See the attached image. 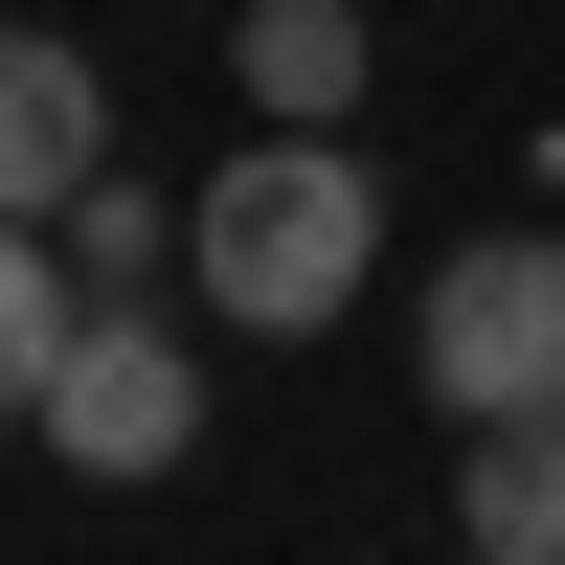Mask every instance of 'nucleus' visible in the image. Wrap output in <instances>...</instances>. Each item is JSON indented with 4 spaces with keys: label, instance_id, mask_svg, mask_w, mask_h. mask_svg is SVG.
I'll list each match as a JSON object with an SVG mask.
<instances>
[{
    "label": "nucleus",
    "instance_id": "nucleus-6",
    "mask_svg": "<svg viewBox=\"0 0 565 565\" xmlns=\"http://www.w3.org/2000/svg\"><path fill=\"white\" fill-rule=\"evenodd\" d=\"M226 68L271 90V136H340V90H362V0H249V45Z\"/></svg>",
    "mask_w": 565,
    "mask_h": 565
},
{
    "label": "nucleus",
    "instance_id": "nucleus-1",
    "mask_svg": "<svg viewBox=\"0 0 565 565\" xmlns=\"http://www.w3.org/2000/svg\"><path fill=\"white\" fill-rule=\"evenodd\" d=\"M362 271H385V181H362L340 136H249V159L204 181V295L249 317V340H317Z\"/></svg>",
    "mask_w": 565,
    "mask_h": 565
},
{
    "label": "nucleus",
    "instance_id": "nucleus-2",
    "mask_svg": "<svg viewBox=\"0 0 565 565\" xmlns=\"http://www.w3.org/2000/svg\"><path fill=\"white\" fill-rule=\"evenodd\" d=\"M407 362H430L452 430H543V407H565V249H543V226H521V249H452L430 317H407Z\"/></svg>",
    "mask_w": 565,
    "mask_h": 565
},
{
    "label": "nucleus",
    "instance_id": "nucleus-3",
    "mask_svg": "<svg viewBox=\"0 0 565 565\" xmlns=\"http://www.w3.org/2000/svg\"><path fill=\"white\" fill-rule=\"evenodd\" d=\"M45 452H68V476H181V452H204V362H181V317H136V295H90V340L45 362Z\"/></svg>",
    "mask_w": 565,
    "mask_h": 565
},
{
    "label": "nucleus",
    "instance_id": "nucleus-5",
    "mask_svg": "<svg viewBox=\"0 0 565 565\" xmlns=\"http://www.w3.org/2000/svg\"><path fill=\"white\" fill-rule=\"evenodd\" d=\"M452 521H476V565H565V407L452 452Z\"/></svg>",
    "mask_w": 565,
    "mask_h": 565
},
{
    "label": "nucleus",
    "instance_id": "nucleus-7",
    "mask_svg": "<svg viewBox=\"0 0 565 565\" xmlns=\"http://www.w3.org/2000/svg\"><path fill=\"white\" fill-rule=\"evenodd\" d=\"M90 340V271L45 249V226H0V430H45V362Z\"/></svg>",
    "mask_w": 565,
    "mask_h": 565
},
{
    "label": "nucleus",
    "instance_id": "nucleus-4",
    "mask_svg": "<svg viewBox=\"0 0 565 565\" xmlns=\"http://www.w3.org/2000/svg\"><path fill=\"white\" fill-rule=\"evenodd\" d=\"M90 181H114V90H90L45 23H0V226H68Z\"/></svg>",
    "mask_w": 565,
    "mask_h": 565
},
{
    "label": "nucleus",
    "instance_id": "nucleus-8",
    "mask_svg": "<svg viewBox=\"0 0 565 565\" xmlns=\"http://www.w3.org/2000/svg\"><path fill=\"white\" fill-rule=\"evenodd\" d=\"M159 249H204V204H159V181H90V204H68V271H90V295H136V271H159Z\"/></svg>",
    "mask_w": 565,
    "mask_h": 565
}]
</instances>
